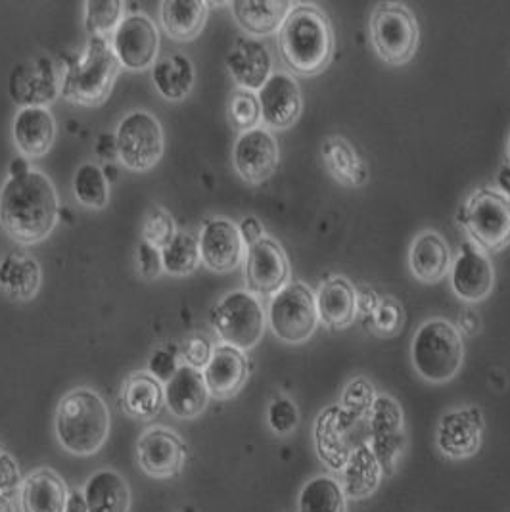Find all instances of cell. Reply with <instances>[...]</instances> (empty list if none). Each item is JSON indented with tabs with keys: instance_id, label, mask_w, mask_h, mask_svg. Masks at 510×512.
Wrapping results in <instances>:
<instances>
[{
	"instance_id": "4",
	"label": "cell",
	"mask_w": 510,
	"mask_h": 512,
	"mask_svg": "<svg viewBox=\"0 0 510 512\" xmlns=\"http://www.w3.org/2000/svg\"><path fill=\"white\" fill-rule=\"evenodd\" d=\"M121 64L104 37H91L85 54L71 60L62 77L60 96L71 104L96 108L108 100Z\"/></svg>"
},
{
	"instance_id": "43",
	"label": "cell",
	"mask_w": 510,
	"mask_h": 512,
	"mask_svg": "<svg viewBox=\"0 0 510 512\" xmlns=\"http://www.w3.org/2000/svg\"><path fill=\"white\" fill-rule=\"evenodd\" d=\"M181 365L183 363H181L179 353H175L169 348H160L152 353V357L148 361V373L152 374L158 382L167 384L181 369Z\"/></svg>"
},
{
	"instance_id": "8",
	"label": "cell",
	"mask_w": 510,
	"mask_h": 512,
	"mask_svg": "<svg viewBox=\"0 0 510 512\" xmlns=\"http://www.w3.org/2000/svg\"><path fill=\"white\" fill-rule=\"evenodd\" d=\"M372 45L376 54L390 66L407 64L420 41L415 14L397 2H382L371 16Z\"/></svg>"
},
{
	"instance_id": "41",
	"label": "cell",
	"mask_w": 510,
	"mask_h": 512,
	"mask_svg": "<svg viewBox=\"0 0 510 512\" xmlns=\"http://www.w3.org/2000/svg\"><path fill=\"white\" fill-rule=\"evenodd\" d=\"M371 319L372 326H374V330L378 334L390 336V334H395L403 325L405 313H403L399 303L388 298V300H382V302L378 303V307L374 309Z\"/></svg>"
},
{
	"instance_id": "20",
	"label": "cell",
	"mask_w": 510,
	"mask_h": 512,
	"mask_svg": "<svg viewBox=\"0 0 510 512\" xmlns=\"http://www.w3.org/2000/svg\"><path fill=\"white\" fill-rule=\"evenodd\" d=\"M225 64L238 89L252 93H257L273 75V56L269 48L254 37H238Z\"/></svg>"
},
{
	"instance_id": "14",
	"label": "cell",
	"mask_w": 510,
	"mask_h": 512,
	"mask_svg": "<svg viewBox=\"0 0 510 512\" xmlns=\"http://www.w3.org/2000/svg\"><path fill=\"white\" fill-rule=\"evenodd\" d=\"M236 173L248 185L265 183L279 165V144L267 127H255L240 133L232 148Z\"/></svg>"
},
{
	"instance_id": "39",
	"label": "cell",
	"mask_w": 510,
	"mask_h": 512,
	"mask_svg": "<svg viewBox=\"0 0 510 512\" xmlns=\"http://www.w3.org/2000/svg\"><path fill=\"white\" fill-rule=\"evenodd\" d=\"M229 119L232 127L238 129L240 133L252 131L259 127L261 121V108H259V98L257 93L236 89L229 102Z\"/></svg>"
},
{
	"instance_id": "13",
	"label": "cell",
	"mask_w": 510,
	"mask_h": 512,
	"mask_svg": "<svg viewBox=\"0 0 510 512\" xmlns=\"http://www.w3.org/2000/svg\"><path fill=\"white\" fill-rule=\"evenodd\" d=\"M246 284L254 296H275L290 280V261L277 240L265 236L246 250Z\"/></svg>"
},
{
	"instance_id": "3",
	"label": "cell",
	"mask_w": 510,
	"mask_h": 512,
	"mask_svg": "<svg viewBox=\"0 0 510 512\" xmlns=\"http://www.w3.org/2000/svg\"><path fill=\"white\" fill-rule=\"evenodd\" d=\"M60 445L77 457L98 453L110 436V409L89 388H77L60 399L54 417Z\"/></svg>"
},
{
	"instance_id": "38",
	"label": "cell",
	"mask_w": 510,
	"mask_h": 512,
	"mask_svg": "<svg viewBox=\"0 0 510 512\" xmlns=\"http://www.w3.org/2000/svg\"><path fill=\"white\" fill-rule=\"evenodd\" d=\"M140 234L146 244H150L152 248L162 252L163 248L177 234V227H175V221L169 211L163 210L160 206H152L144 213Z\"/></svg>"
},
{
	"instance_id": "9",
	"label": "cell",
	"mask_w": 510,
	"mask_h": 512,
	"mask_svg": "<svg viewBox=\"0 0 510 512\" xmlns=\"http://www.w3.org/2000/svg\"><path fill=\"white\" fill-rule=\"evenodd\" d=\"M267 321L282 342L302 344L319 325L315 294L303 282H288L269 303Z\"/></svg>"
},
{
	"instance_id": "47",
	"label": "cell",
	"mask_w": 510,
	"mask_h": 512,
	"mask_svg": "<svg viewBox=\"0 0 510 512\" xmlns=\"http://www.w3.org/2000/svg\"><path fill=\"white\" fill-rule=\"evenodd\" d=\"M64 512H89L83 491H79V489L68 491V501H66Z\"/></svg>"
},
{
	"instance_id": "10",
	"label": "cell",
	"mask_w": 510,
	"mask_h": 512,
	"mask_svg": "<svg viewBox=\"0 0 510 512\" xmlns=\"http://www.w3.org/2000/svg\"><path fill=\"white\" fill-rule=\"evenodd\" d=\"M165 150L163 129L158 117L135 110L117 125L116 154L121 163L137 173L150 171L162 160Z\"/></svg>"
},
{
	"instance_id": "18",
	"label": "cell",
	"mask_w": 510,
	"mask_h": 512,
	"mask_svg": "<svg viewBox=\"0 0 510 512\" xmlns=\"http://www.w3.org/2000/svg\"><path fill=\"white\" fill-rule=\"evenodd\" d=\"M484 434V415L476 407L445 413L438 426V449L449 459H468L478 453Z\"/></svg>"
},
{
	"instance_id": "25",
	"label": "cell",
	"mask_w": 510,
	"mask_h": 512,
	"mask_svg": "<svg viewBox=\"0 0 510 512\" xmlns=\"http://www.w3.org/2000/svg\"><path fill=\"white\" fill-rule=\"evenodd\" d=\"M43 269L31 254L16 250L0 261V288L20 302H29L39 294Z\"/></svg>"
},
{
	"instance_id": "32",
	"label": "cell",
	"mask_w": 510,
	"mask_h": 512,
	"mask_svg": "<svg viewBox=\"0 0 510 512\" xmlns=\"http://www.w3.org/2000/svg\"><path fill=\"white\" fill-rule=\"evenodd\" d=\"M321 154L328 173L344 187H361L367 183L369 169L344 137H328Z\"/></svg>"
},
{
	"instance_id": "7",
	"label": "cell",
	"mask_w": 510,
	"mask_h": 512,
	"mask_svg": "<svg viewBox=\"0 0 510 512\" xmlns=\"http://www.w3.org/2000/svg\"><path fill=\"white\" fill-rule=\"evenodd\" d=\"M209 319L223 344L240 351L255 348L265 332V311L248 290H234L223 296L211 309Z\"/></svg>"
},
{
	"instance_id": "22",
	"label": "cell",
	"mask_w": 510,
	"mask_h": 512,
	"mask_svg": "<svg viewBox=\"0 0 510 512\" xmlns=\"http://www.w3.org/2000/svg\"><path fill=\"white\" fill-rule=\"evenodd\" d=\"M12 137L18 152L27 158L47 156L56 139V121L48 108H20L12 119Z\"/></svg>"
},
{
	"instance_id": "15",
	"label": "cell",
	"mask_w": 510,
	"mask_h": 512,
	"mask_svg": "<svg viewBox=\"0 0 510 512\" xmlns=\"http://www.w3.org/2000/svg\"><path fill=\"white\" fill-rule=\"evenodd\" d=\"M137 457L142 472L150 478H173L185 468L186 443L173 430L152 426L139 438Z\"/></svg>"
},
{
	"instance_id": "19",
	"label": "cell",
	"mask_w": 510,
	"mask_h": 512,
	"mask_svg": "<svg viewBox=\"0 0 510 512\" xmlns=\"http://www.w3.org/2000/svg\"><path fill=\"white\" fill-rule=\"evenodd\" d=\"M202 263L215 273L234 271L244 259V240L231 219H211L198 236Z\"/></svg>"
},
{
	"instance_id": "48",
	"label": "cell",
	"mask_w": 510,
	"mask_h": 512,
	"mask_svg": "<svg viewBox=\"0 0 510 512\" xmlns=\"http://www.w3.org/2000/svg\"><path fill=\"white\" fill-rule=\"evenodd\" d=\"M495 185H497V192H501L503 196H507L510 200V163H503L497 171V177H495Z\"/></svg>"
},
{
	"instance_id": "31",
	"label": "cell",
	"mask_w": 510,
	"mask_h": 512,
	"mask_svg": "<svg viewBox=\"0 0 510 512\" xmlns=\"http://www.w3.org/2000/svg\"><path fill=\"white\" fill-rule=\"evenodd\" d=\"M89 512L131 511V489L116 470H98L83 489Z\"/></svg>"
},
{
	"instance_id": "40",
	"label": "cell",
	"mask_w": 510,
	"mask_h": 512,
	"mask_svg": "<svg viewBox=\"0 0 510 512\" xmlns=\"http://www.w3.org/2000/svg\"><path fill=\"white\" fill-rule=\"evenodd\" d=\"M267 422L277 436H288L300 424V411L290 397H275L267 409Z\"/></svg>"
},
{
	"instance_id": "49",
	"label": "cell",
	"mask_w": 510,
	"mask_h": 512,
	"mask_svg": "<svg viewBox=\"0 0 510 512\" xmlns=\"http://www.w3.org/2000/svg\"><path fill=\"white\" fill-rule=\"evenodd\" d=\"M27 171H31V165L27 163V158H24V156H20V158H16L10 163V177H20Z\"/></svg>"
},
{
	"instance_id": "36",
	"label": "cell",
	"mask_w": 510,
	"mask_h": 512,
	"mask_svg": "<svg viewBox=\"0 0 510 512\" xmlns=\"http://www.w3.org/2000/svg\"><path fill=\"white\" fill-rule=\"evenodd\" d=\"M202 263L200 244L194 234L177 231L173 240L162 250L163 271L171 277H186Z\"/></svg>"
},
{
	"instance_id": "29",
	"label": "cell",
	"mask_w": 510,
	"mask_h": 512,
	"mask_svg": "<svg viewBox=\"0 0 510 512\" xmlns=\"http://www.w3.org/2000/svg\"><path fill=\"white\" fill-rule=\"evenodd\" d=\"M292 6L294 4L286 0H236L231 4L236 24L254 37L279 33Z\"/></svg>"
},
{
	"instance_id": "12",
	"label": "cell",
	"mask_w": 510,
	"mask_h": 512,
	"mask_svg": "<svg viewBox=\"0 0 510 512\" xmlns=\"http://www.w3.org/2000/svg\"><path fill=\"white\" fill-rule=\"evenodd\" d=\"M62 79L48 56L24 60L8 77V93L20 108H48L60 96Z\"/></svg>"
},
{
	"instance_id": "1",
	"label": "cell",
	"mask_w": 510,
	"mask_h": 512,
	"mask_svg": "<svg viewBox=\"0 0 510 512\" xmlns=\"http://www.w3.org/2000/svg\"><path fill=\"white\" fill-rule=\"evenodd\" d=\"M58 192L43 171L8 177L0 188V225L22 246L43 242L58 223Z\"/></svg>"
},
{
	"instance_id": "24",
	"label": "cell",
	"mask_w": 510,
	"mask_h": 512,
	"mask_svg": "<svg viewBox=\"0 0 510 512\" xmlns=\"http://www.w3.org/2000/svg\"><path fill=\"white\" fill-rule=\"evenodd\" d=\"M68 501V486L52 468L33 470L20 489L24 512H64Z\"/></svg>"
},
{
	"instance_id": "26",
	"label": "cell",
	"mask_w": 510,
	"mask_h": 512,
	"mask_svg": "<svg viewBox=\"0 0 510 512\" xmlns=\"http://www.w3.org/2000/svg\"><path fill=\"white\" fill-rule=\"evenodd\" d=\"M409 267L422 282H440L451 267V250L436 231H422L411 244Z\"/></svg>"
},
{
	"instance_id": "2",
	"label": "cell",
	"mask_w": 510,
	"mask_h": 512,
	"mask_svg": "<svg viewBox=\"0 0 510 512\" xmlns=\"http://www.w3.org/2000/svg\"><path fill=\"white\" fill-rule=\"evenodd\" d=\"M279 50L294 75L325 71L334 52V33L325 12L313 4H294L279 29Z\"/></svg>"
},
{
	"instance_id": "35",
	"label": "cell",
	"mask_w": 510,
	"mask_h": 512,
	"mask_svg": "<svg viewBox=\"0 0 510 512\" xmlns=\"http://www.w3.org/2000/svg\"><path fill=\"white\" fill-rule=\"evenodd\" d=\"M73 196L89 210H104L110 202V181L100 165L83 163L73 177Z\"/></svg>"
},
{
	"instance_id": "6",
	"label": "cell",
	"mask_w": 510,
	"mask_h": 512,
	"mask_svg": "<svg viewBox=\"0 0 510 512\" xmlns=\"http://www.w3.org/2000/svg\"><path fill=\"white\" fill-rule=\"evenodd\" d=\"M461 221L470 242L486 254L510 246V200L495 188L476 190L461 210Z\"/></svg>"
},
{
	"instance_id": "37",
	"label": "cell",
	"mask_w": 510,
	"mask_h": 512,
	"mask_svg": "<svg viewBox=\"0 0 510 512\" xmlns=\"http://www.w3.org/2000/svg\"><path fill=\"white\" fill-rule=\"evenodd\" d=\"M123 16V2L119 0H89L85 2V27L91 37H104L108 39L116 33Z\"/></svg>"
},
{
	"instance_id": "34",
	"label": "cell",
	"mask_w": 510,
	"mask_h": 512,
	"mask_svg": "<svg viewBox=\"0 0 510 512\" xmlns=\"http://www.w3.org/2000/svg\"><path fill=\"white\" fill-rule=\"evenodd\" d=\"M298 512H346V491L332 476H317L300 491Z\"/></svg>"
},
{
	"instance_id": "16",
	"label": "cell",
	"mask_w": 510,
	"mask_h": 512,
	"mask_svg": "<svg viewBox=\"0 0 510 512\" xmlns=\"http://www.w3.org/2000/svg\"><path fill=\"white\" fill-rule=\"evenodd\" d=\"M261 121L267 129H290L302 116V91L296 77L288 71H273L257 91Z\"/></svg>"
},
{
	"instance_id": "27",
	"label": "cell",
	"mask_w": 510,
	"mask_h": 512,
	"mask_svg": "<svg viewBox=\"0 0 510 512\" xmlns=\"http://www.w3.org/2000/svg\"><path fill=\"white\" fill-rule=\"evenodd\" d=\"M119 405L133 419H154L165 405V388L150 373H133L121 386Z\"/></svg>"
},
{
	"instance_id": "11",
	"label": "cell",
	"mask_w": 510,
	"mask_h": 512,
	"mask_svg": "<svg viewBox=\"0 0 510 512\" xmlns=\"http://www.w3.org/2000/svg\"><path fill=\"white\" fill-rule=\"evenodd\" d=\"M112 48L121 68L148 70L158 60L160 31L146 14L131 12L117 27L112 37Z\"/></svg>"
},
{
	"instance_id": "51",
	"label": "cell",
	"mask_w": 510,
	"mask_h": 512,
	"mask_svg": "<svg viewBox=\"0 0 510 512\" xmlns=\"http://www.w3.org/2000/svg\"><path fill=\"white\" fill-rule=\"evenodd\" d=\"M507 152H509V163H510V135H509V144H507Z\"/></svg>"
},
{
	"instance_id": "28",
	"label": "cell",
	"mask_w": 510,
	"mask_h": 512,
	"mask_svg": "<svg viewBox=\"0 0 510 512\" xmlns=\"http://www.w3.org/2000/svg\"><path fill=\"white\" fill-rule=\"evenodd\" d=\"M319 321L330 328H346L357 315V292L344 277L325 280L315 296Z\"/></svg>"
},
{
	"instance_id": "46",
	"label": "cell",
	"mask_w": 510,
	"mask_h": 512,
	"mask_svg": "<svg viewBox=\"0 0 510 512\" xmlns=\"http://www.w3.org/2000/svg\"><path fill=\"white\" fill-rule=\"evenodd\" d=\"M238 231H240V236H242V240H244V246H246V248H248V246H252L255 242H259L261 238H265L263 225L259 223V219L254 217V215L244 217V219L240 221V225H238Z\"/></svg>"
},
{
	"instance_id": "44",
	"label": "cell",
	"mask_w": 510,
	"mask_h": 512,
	"mask_svg": "<svg viewBox=\"0 0 510 512\" xmlns=\"http://www.w3.org/2000/svg\"><path fill=\"white\" fill-rule=\"evenodd\" d=\"M22 472L20 466L16 463V459L4 451H0V495L8 497L12 493H16L18 489H22Z\"/></svg>"
},
{
	"instance_id": "30",
	"label": "cell",
	"mask_w": 510,
	"mask_h": 512,
	"mask_svg": "<svg viewBox=\"0 0 510 512\" xmlns=\"http://www.w3.org/2000/svg\"><path fill=\"white\" fill-rule=\"evenodd\" d=\"M208 8L202 0H165L160 4L163 31L181 43L196 39L208 22Z\"/></svg>"
},
{
	"instance_id": "17",
	"label": "cell",
	"mask_w": 510,
	"mask_h": 512,
	"mask_svg": "<svg viewBox=\"0 0 510 512\" xmlns=\"http://www.w3.org/2000/svg\"><path fill=\"white\" fill-rule=\"evenodd\" d=\"M495 284V271L486 252L474 242H464L459 256L451 261V286L464 302L486 300Z\"/></svg>"
},
{
	"instance_id": "50",
	"label": "cell",
	"mask_w": 510,
	"mask_h": 512,
	"mask_svg": "<svg viewBox=\"0 0 510 512\" xmlns=\"http://www.w3.org/2000/svg\"><path fill=\"white\" fill-rule=\"evenodd\" d=\"M0 512H16L14 511L12 501L8 497H4V495H0Z\"/></svg>"
},
{
	"instance_id": "42",
	"label": "cell",
	"mask_w": 510,
	"mask_h": 512,
	"mask_svg": "<svg viewBox=\"0 0 510 512\" xmlns=\"http://www.w3.org/2000/svg\"><path fill=\"white\" fill-rule=\"evenodd\" d=\"M213 355V344L206 336H190L186 338L179 350L181 363L188 365L196 371H204L208 367L209 359Z\"/></svg>"
},
{
	"instance_id": "33",
	"label": "cell",
	"mask_w": 510,
	"mask_h": 512,
	"mask_svg": "<svg viewBox=\"0 0 510 512\" xmlns=\"http://www.w3.org/2000/svg\"><path fill=\"white\" fill-rule=\"evenodd\" d=\"M196 81V71L186 54H171L152 66V83L165 100H185Z\"/></svg>"
},
{
	"instance_id": "23",
	"label": "cell",
	"mask_w": 510,
	"mask_h": 512,
	"mask_svg": "<svg viewBox=\"0 0 510 512\" xmlns=\"http://www.w3.org/2000/svg\"><path fill=\"white\" fill-rule=\"evenodd\" d=\"M208 386L202 371L181 365L177 374L165 384V405L177 419L200 417L209 401Z\"/></svg>"
},
{
	"instance_id": "5",
	"label": "cell",
	"mask_w": 510,
	"mask_h": 512,
	"mask_svg": "<svg viewBox=\"0 0 510 512\" xmlns=\"http://www.w3.org/2000/svg\"><path fill=\"white\" fill-rule=\"evenodd\" d=\"M411 359L426 382H449L463 367V336L457 326L445 319H428L413 336Z\"/></svg>"
},
{
	"instance_id": "45",
	"label": "cell",
	"mask_w": 510,
	"mask_h": 512,
	"mask_svg": "<svg viewBox=\"0 0 510 512\" xmlns=\"http://www.w3.org/2000/svg\"><path fill=\"white\" fill-rule=\"evenodd\" d=\"M137 267L144 279L160 277V273L163 271L162 252L152 248L144 240H140L139 248H137Z\"/></svg>"
},
{
	"instance_id": "21",
	"label": "cell",
	"mask_w": 510,
	"mask_h": 512,
	"mask_svg": "<svg viewBox=\"0 0 510 512\" xmlns=\"http://www.w3.org/2000/svg\"><path fill=\"white\" fill-rule=\"evenodd\" d=\"M209 396L219 401H227L240 394L244 388L250 365L244 351L236 350L227 344L215 346L208 367L202 371Z\"/></svg>"
}]
</instances>
